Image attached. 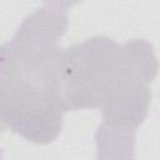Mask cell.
<instances>
[{
  "instance_id": "cell-1",
  "label": "cell",
  "mask_w": 160,
  "mask_h": 160,
  "mask_svg": "<svg viewBox=\"0 0 160 160\" xmlns=\"http://www.w3.org/2000/svg\"><path fill=\"white\" fill-rule=\"evenodd\" d=\"M124 64V46L102 36L59 51L56 71L65 111L101 106Z\"/></svg>"
},
{
  "instance_id": "cell-2",
  "label": "cell",
  "mask_w": 160,
  "mask_h": 160,
  "mask_svg": "<svg viewBox=\"0 0 160 160\" xmlns=\"http://www.w3.org/2000/svg\"><path fill=\"white\" fill-rule=\"evenodd\" d=\"M45 1L49 2V5L51 4V6L55 8V9H61V8L71 6L75 2H78L79 0H45Z\"/></svg>"
}]
</instances>
